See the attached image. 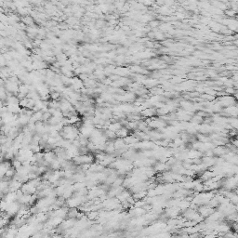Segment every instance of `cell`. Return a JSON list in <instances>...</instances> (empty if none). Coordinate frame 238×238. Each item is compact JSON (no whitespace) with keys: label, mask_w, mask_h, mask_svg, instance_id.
<instances>
[{"label":"cell","mask_w":238,"mask_h":238,"mask_svg":"<svg viewBox=\"0 0 238 238\" xmlns=\"http://www.w3.org/2000/svg\"><path fill=\"white\" fill-rule=\"evenodd\" d=\"M22 23L25 25V27H30V26L35 25L34 18L30 15H26L24 17H22Z\"/></svg>","instance_id":"obj_1"},{"label":"cell","mask_w":238,"mask_h":238,"mask_svg":"<svg viewBox=\"0 0 238 238\" xmlns=\"http://www.w3.org/2000/svg\"><path fill=\"white\" fill-rule=\"evenodd\" d=\"M128 133H129V130L127 128L123 127L120 130L116 132V136H117V138H120V139H126L128 136Z\"/></svg>","instance_id":"obj_2"}]
</instances>
